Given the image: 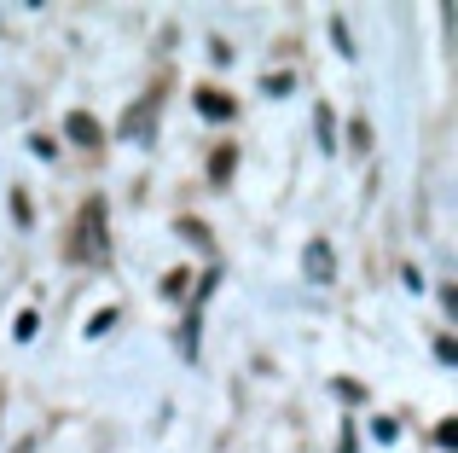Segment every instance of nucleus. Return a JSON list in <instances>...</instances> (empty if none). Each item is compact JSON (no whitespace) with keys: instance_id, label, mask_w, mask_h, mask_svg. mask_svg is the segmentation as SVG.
Segmentation results:
<instances>
[{"instance_id":"obj_1","label":"nucleus","mask_w":458,"mask_h":453,"mask_svg":"<svg viewBox=\"0 0 458 453\" xmlns=\"http://www.w3.org/2000/svg\"><path fill=\"white\" fill-rule=\"evenodd\" d=\"M308 273L313 279H331V250L325 244H308Z\"/></svg>"},{"instance_id":"obj_2","label":"nucleus","mask_w":458,"mask_h":453,"mask_svg":"<svg viewBox=\"0 0 458 453\" xmlns=\"http://www.w3.org/2000/svg\"><path fill=\"white\" fill-rule=\"evenodd\" d=\"M198 111H203V116H233V99H221V93L203 88V93H198Z\"/></svg>"},{"instance_id":"obj_3","label":"nucleus","mask_w":458,"mask_h":453,"mask_svg":"<svg viewBox=\"0 0 458 453\" xmlns=\"http://www.w3.org/2000/svg\"><path fill=\"white\" fill-rule=\"evenodd\" d=\"M70 140H88V146H93V140H99V128H93V116H70Z\"/></svg>"}]
</instances>
